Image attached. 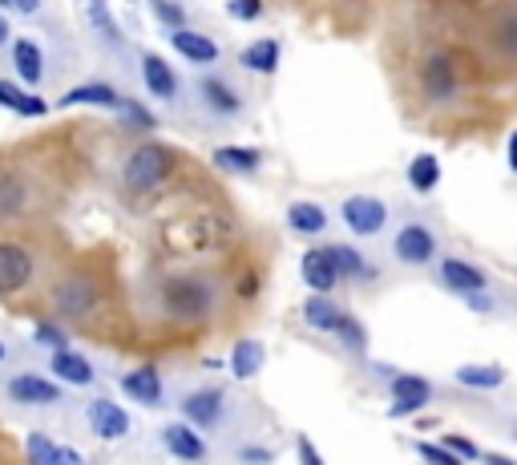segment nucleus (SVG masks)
<instances>
[{"label":"nucleus","instance_id":"1","mask_svg":"<svg viewBox=\"0 0 517 465\" xmlns=\"http://www.w3.org/2000/svg\"><path fill=\"white\" fill-rule=\"evenodd\" d=\"M174 170V150L162 146V142H142L126 166H122V182H126V191L134 195H146V191H158V186L170 178Z\"/></svg>","mask_w":517,"mask_h":465},{"label":"nucleus","instance_id":"2","mask_svg":"<svg viewBox=\"0 0 517 465\" xmlns=\"http://www.w3.org/2000/svg\"><path fill=\"white\" fill-rule=\"evenodd\" d=\"M162 308L170 320H182V324H198L215 312V292L202 284L194 275H178L162 288Z\"/></svg>","mask_w":517,"mask_h":465},{"label":"nucleus","instance_id":"3","mask_svg":"<svg viewBox=\"0 0 517 465\" xmlns=\"http://www.w3.org/2000/svg\"><path fill=\"white\" fill-rule=\"evenodd\" d=\"M97 279L93 275H85V271H73V275H65L61 284L53 288V308L65 316V320H81V316H89L93 308H97Z\"/></svg>","mask_w":517,"mask_h":465},{"label":"nucleus","instance_id":"4","mask_svg":"<svg viewBox=\"0 0 517 465\" xmlns=\"http://www.w3.org/2000/svg\"><path fill=\"white\" fill-rule=\"evenodd\" d=\"M392 255L408 267H425V263L437 259V235L425 223H404L392 239Z\"/></svg>","mask_w":517,"mask_h":465},{"label":"nucleus","instance_id":"5","mask_svg":"<svg viewBox=\"0 0 517 465\" xmlns=\"http://www.w3.org/2000/svg\"><path fill=\"white\" fill-rule=\"evenodd\" d=\"M340 219L348 223L352 235H380L384 223H388V207L372 195H352V199H344Z\"/></svg>","mask_w":517,"mask_h":465},{"label":"nucleus","instance_id":"6","mask_svg":"<svg viewBox=\"0 0 517 465\" xmlns=\"http://www.w3.org/2000/svg\"><path fill=\"white\" fill-rule=\"evenodd\" d=\"M33 279V255L25 243H0V292H17Z\"/></svg>","mask_w":517,"mask_h":465},{"label":"nucleus","instance_id":"7","mask_svg":"<svg viewBox=\"0 0 517 465\" xmlns=\"http://www.w3.org/2000/svg\"><path fill=\"white\" fill-rule=\"evenodd\" d=\"M223 405H227V397H223V389H194V393H186L182 397V417L190 421V425H198V429H215L219 421H223Z\"/></svg>","mask_w":517,"mask_h":465},{"label":"nucleus","instance_id":"8","mask_svg":"<svg viewBox=\"0 0 517 465\" xmlns=\"http://www.w3.org/2000/svg\"><path fill=\"white\" fill-rule=\"evenodd\" d=\"M421 85H425V98L429 102H449L457 93V69H453V57L449 53H433L421 69Z\"/></svg>","mask_w":517,"mask_h":465},{"label":"nucleus","instance_id":"9","mask_svg":"<svg viewBox=\"0 0 517 465\" xmlns=\"http://www.w3.org/2000/svg\"><path fill=\"white\" fill-rule=\"evenodd\" d=\"M303 279H307V288H312L316 296H328L336 284H340V267H336V259H332V251L328 247H312V251H307L303 255Z\"/></svg>","mask_w":517,"mask_h":465},{"label":"nucleus","instance_id":"10","mask_svg":"<svg viewBox=\"0 0 517 465\" xmlns=\"http://www.w3.org/2000/svg\"><path fill=\"white\" fill-rule=\"evenodd\" d=\"M142 85L154 93L158 102H174L178 98V73L170 69V61L166 57H158V53H142Z\"/></svg>","mask_w":517,"mask_h":465},{"label":"nucleus","instance_id":"11","mask_svg":"<svg viewBox=\"0 0 517 465\" xmlns=\"http://www.w3.org/2000/svg\"><path fill=\"white\" fill-rule=\"evenodd\" d=\"M85 413H89V429L101 441H118V437L130 433V413L122 405H114V401H93Z\"/></svg>","mask_w":517,"mask_h":465},{"label":"nucleus","instance_id":"12","mask_svg":"<svg viewBox=\"0 0 517 465\" xmlns=\"http://www.w3.org/2000/svg\"><path fill=\"white\" fill-rule=\"evenodd\" d=\"M9 397L17 405H53L61 397V389L49 377H41V372H17L9 381Z\"/></svg>","mask_w":517,"mask_h":465},{"label":"nucleus","instance_id":"13","mask_svg":"<svg viewBox=\"0 0 517 465\" xmlns=\"http://www.w3.org/2000/svg\"><path fill=\"white\" fill-rule=\"evenodd\" d=\"M25 453H29V465H85V457H81L77 449L57 445V441L45 437V433H29Z\"/></svg>","mask_w":517,"mask_h":465},{"label":"nucleus","instance_id":"14","mask_svg":"<svg viewBox=\"0 0 517 465\" xmlns=\"http://www.w3.org/2000/svg\"><path fill=\"white\" fill-rule=\"evenodd\" d=\"M49 372H53L57 381H65V385H77V389H85V385H93V381H97L93 364H89L81 352H73V348H65V352H53V356H49Z\"/></svg>","mask_w":517,"mask_h":465},{"label":"nucleus","instance_id":"15","mask_svg":"<svg viewBox=\"0 0 517 465\" xmlns=\"http://www.w3.org/2000/svg\"><path fill=\"white\" fill-rule=\"evenodd\" d=\"M170 45H174L186 61H194V65H215V61L223 57V49H219V41H215V37L194 33V29H178V33H170Z\"/></svg>","mask_w":517,"mask_h":465},{"label":"nucleus","instance_id":"16","mask_svg":"<svg viewBox=\"0 0 517 465\" xmlns=\"http://www.w3.org/2000/svg\"><path fill=\"white\" fill-rule=\"evenodd\" d=\"M61 106H106V110H122L126 98H122L110 81H85V85H77V89L65 93Z\"/></svg>","mask_w":517,"mask_h":465},{"label":"nucleus","instance_id":"17","mask_svg":"<svg viewBox=\"0 0 517 465\" xmlns=\"http://www.w3.org/2000/svg\"><path fill=\"white\" fill-rule=\"evenodd\" d=\"M29 207V182L17 170H0V223L21 219Z\"/></svg>","mask_w":517,"mask_h":465},{"label":"nucleus","instance_id":"18","mask_svg":"<svg viewBox=\"0 0 517 465\" xmlns=\"http://www.w3.org/2000/svg\"><path fill=\"white\" fill-rule=\"evenodd\" d=\"M441 284L453 288V292H461V296H473V292H485L489 288V279H485L481 267H473L465 259H445L441 263Z\"/></svg>","mask_w":517,"mask_h":465},{"label":"nucleus","instance_id":"19","mask_svg":"<svg viewBox=\"0 0 517 465\" xmlns=\"http://www.w3.org/2000/svg\"><path fill=\"white\" fill-rule=\"evenodd\" d=\"M162 445H166V453H174L178 461H202L206 457V441L190 429V425H166L162 429Z\"/></svg>","mask_w":517,"mask_h":465},{"label":"nucleus","instance_id":"20","mask_svg":"<svg viewBox=\"0 0 517 465\" xmlns=\"http://www.w3.org/2000/svg\"><path fill=\"white\" fill-rule=\"evenodd\" d=\"M231 377H239V381H255L259 372H263V364H267V348H263V340H239L235 348H231Z\"/></svg>","mask_w":517,"mask_h":465},{"label":"nucleus","instance_id":"21","mask_svg":"<svg viewBox=\"0 0 517 465\" xmlns=\"http://www.w3.org/2000/svg\"><path fill=\"white\" fill-rule=\"evenodd\" d=\"M198 93H202V102L211 106L215 114H239V110H243V98L231 89V81H223V77H215V73H206V77L198 81Z\"/></svg>","mask_w":517,"mask_h":465},{"label":"nucleus","instance_id":"22","mask_svg":"<svg viewBox=\"0 0 517 465\" xmlns=\"http://www.w3.org/2000/svg\"><path fill=\"white\" fill-rule=\"evenodd\" d=\"M122 393L138 405H162V377L154 368H134L122 377Z\"/></svg>","mask_w":517,"mask_h":465},{"label":"nucleus","instance_id":"23","mask_svg":"<svg viewBox=\"0 0 517 465\" xmlns=\"http://www.w3.org/2000/svg\"><path fill=\"white\" fill-rule=\"evenodd\" d=\"M9 57H13V65H17V77H21L25 85H37V81L45 77V53H41V45H37V41H29V37H17Z\"/></svg>","mask_w":517,"mask_h":465},{"label":"nucleus","instance_id":"24","mask_svg":"<svg viewBox=\"0 0 517 465\" xmlns=\"http://www.w3.org/2000/svg\"><path fill=\"white\" fill-rule=\"evenodd\" d=\"M437 182H441V158L437 154H417L408 162V186L417 195H433Z\"/></svg>","mask_w":517,"mask_h":465},{"label":"nucleus","instance_id":"25","mask_svg":"<svg viewBox=\"0 0 517 465\" xmlns=\"http://www.w3.org/2000/svg\"><path fill=\"white\" fill-rule=\"evenodd\" d=\"M453 377L465 389H501L505 385V368L501 364H461Z\"/></svg>","mask_w":517,"mask_h":465},{"label":"nucleus","instance_id":"26","mask_svg":"<svg viewBox=\"0 0 517 465\" xmlns=\"http://www.w3.org/2000/svg\"><path fill=\"white\" fill-rule=\"evenodd\" d=\"M287 227L299 235H320L328 227V211L320 203H291L287 207Z\"/></svg>","mask_w":517,"mask_h":465},{"label":"nucleus","instance_id":"27","mask_svg":"<svg viewBox=\"0 0 517 465\" xmlns=\"http://www.w3.org/2000/svg\"><path fill=\"white\" fill-rule=\"evenodd\" d=\"M489 45H493V53H497V57L517 61V9H509V13H501V17L493 21V29H489Z\"/></svg>","mask_w":517,"mask_h":465},{"label":"nucleus","instance_id":"28","mask_svg":"<svg viewBox=\"0 0 517 465\" xmlns=\"http://www.w3.org/2000/svg\"><path fill=\"white\" fill-rule=\"evenodd\" d=\"M303 320H307V328H316V332H336L340 320H344V312L328 296H312V300L303 304Z\"/></svg>","mask_w":517,"mask_h":465},{"label":"nucleus","instance_id":"29","mask_svg":"<svg viewBox=\"0 0 517 465\" xmlns=\"http://www.w3.org/2000/svg\"><path fill=\"white\" fill-rule=\"evenodd\" d=\"M0 106L13 110V114H21V118H41V114L49 110L41 98H33V93L17 89L13 81H0Z\"/></svg>","mask_w":517,"mask_h":465},{"label":"nucleus","instance_id":"30","mask_svg":"<svg viewBox=\"0 0 517 465\" xmlns=\"http://www.w3.org/2000/svg\"><path fill=\"white\" fill-rule=\"evenodd\" d=\"M89 25H93V33L106 41V45H114V49L126 45V33L118 29V21H114V13H110L106 0H89Z\"/></svg>","mask_w":517,"mask_h":465},{"label":"nucleus","instance_id":"31","mask_svg":"<svg viewBox=\"0 0 517 465\" xmlns=\"http://www.w3.org/2000/svg\"><path fill=\"white\" fill-rule=\"evenodd\" d=\"M251 73H275L279 69V41L275 37H267V41H255V45H247L243 49V57H239Z\"/></svg>","mask_w":517,"mask_h":465},{"label":"nucleus","instance_id":"32","mask_svg":"<svg viewBox=\"0 0 517 465\" xmlns=\"http://www.w3.org/2000/svg\"><path fill=\"white\" fill-rule=\"evenodd\" d=\"M328 251H332V259H336V267H340V275H344V279H368V275H376V267H368V263H364V255H360L356 247H348V243H332Z\"/></svg>","mask_w":517,"mask_h":465},{"label":"nucleus","instance_id":"33","mask_svg":"<svg viewBox=\"0 0 517 465\" xmlns=\"http://www.w3.org/2000/svg\"><path fill=\"white\" fill-rule=\"evenodd\" d=\"M215 162L223 170H235V174H251L259 166V150L255 146H219L215 150Z\"/></svg>","mask_w":517,"mask_h":465},{"label":"nucleus","instance_id":"34","mask_svg":"<svg viewBox=\"0 0 517 465\" xmlns=\"http://www.w3.org/2000/svg\"><path fill=\"white\" fill-rule=\"evenodd\" d=\"M408 397L433 401V385L425 377H417V372H400V377H392V401H408Z\"/></svg>","mask_w":517,"mask_h":465},{"label":"nucleus","instance_id":"35","mask_svg":"<svg viewBox=\"0 0 517 465\" xmlns=\"http://www.w3.org/2000/svg\"><path fill=\"white\" fill-rule=\"evenodd\" d=\"M150 13H154V21L166 25L170 33L186 29V9L178 5V0H150Z\"/></svg>","mask_w":517,"mask_h":465},{"label":"nucleus","instance_id":"36","mask_svg":"<svg viewBox=\"0 0 517 465\" xmlns=\"http://www.w3.org/2000/svg\"><path fill=\"white\" fill-rule=\"evenodd\" d=\"M336 336H340V344H344L348 352H356V356L368 348V332H364V324H360L356 316H348V312H344V320H340Z\"/></svg>","mask_w":517,"mask_h":465},{"label":"nucleus","instance_id":"37","mask_svg":"<svg viewBox=\"0 0 517 465\" xmlns=\"http://www.w3.org/2000/svg\"><path fill=\"white\" fill-rule=\"evenodd\" d=\"M33 340H37L41 348H49V352H65V344H69L57 324H37V328H33Z\"/></svg>","mask_w":517,"mask_h":465},{"label":"nucleus","instance_id":"38","mask_svg":"<svg viewBox=\"0 0 517 465\" xmlns=\"http://www.w3.org/2000/svg\"><path fill=\"white\" fill-rule=\"evenodd\" d=\"M449 453H457L461 461H481V449L473 445V437H465V433H449L445 441H441Z\"/></svg>","mask_w":517,"mask_h":465},{"label":"nucleus","instance_id":"39","mask_svg":"<svg viewBox=\"0 0 517 465\" xmlns=\"http://www.w3.org/2000/svg\"><path fill=\"white\" fill-rule=\"evenodd\" d=\"M417 453H421L429 465H461L457 453H449L445 445H433V441H417Z\"/></svg>","mask_w":517,"mask_h":465},{"label":"nucleus","instance_id":"40","mask_svg":"<svg viewBox=\"0 0 517 465\" xmlns=\"http://www.w3.org/2000/svg\"><path fill=\"white\" fill-rule=\"evenodd\" d=\"M295 453H299V465H328V461L320 457L316 441L307 437V433H299V437H295Z\"/></svg>","mask_w":517,"mask_h":465},{"label":"nucleus","instance_id":"41","mask_svg":"<svg viewBox=\"0 0 517 465\" xmlns=\"http://www.w3.org/2000/svg\"><path fill=\"white\" fill-rule=\"evenodd\" d=\"M227 13L239 17V21H259L263 0H227Z\"/></svg>","mask_w":517,"mask_h":465},{"label":"nucleus","instance_id":"42","mask_svg":"<svg viewBox=\"0 0 517 465\" xmlns=\"http://www.w3.org/2000/svg\"><path fill=\"white\" fill-rule=\"evenodd\" d=\"M429 401L425 397H408V401H392V409H388V417H412V413H421Z\"/></svg>","mask_w":517,"mask_h":465},{"label":"nucleus","instance_id":"43","mask_svg":"<svg viewBox=\"0 0 517 465\" xmlns=\"http://www.w3.org/2000/svg\"><path fill=\"white\" fill-rule=\"evenodd\" d=\"M122 114H126L134 126H146V130H154V114H150V110H142L138 102H126V106H122Z\"/></svg>","mask_w":517,"mask_h":465},{"label":"nucleus","instance_id":"44","mask_svg":"<svg viewBox=\"0 0 517 465\" xmlns=\"http://www.w3.org/2000/svg\"><path fill=\"white\" fill-rule=\"evenodd\" d=\"M239 461H247V465H267V461H271V453H267V449H243V453H239Z\"/></svg>","mask_w":517,"mask_h":465},{"label":"nucleus","instance_id":"45","mask_svg":"<svg viewBox=\"0 0 517 465\" xmlns=\"http://www.w3.org/2000/svg\"><path fill=\"white\" fill-rule=\"evenodd\" d=\"M9 9H17V13H25V17H33V13L41 9V0H9Z\"/></svg>","mask_w":517,"mask_h":465},{"label":"nucleus","instance_id":"46","mask_svg":"<svg viewBox=\"0 0 517 465\" xmlns=\"http://www.w3.org/2000/svg\"><path fill=\"white\" fill-rule=\"evenodd\" d=\"M481 461H485V465H517V461L505 457V453H481Z\"/></svg>","mask_w":517,"mask_h":465},{"label":"nucleus","instance_id":"47","mask_svg":"<svg viewBox=\"0 0 517 465\" xmlns=\"http://www.w3.org/2000/svg\"><path fill=\"white\" fill-rule=\"evenodd\" d=\"M509 170L517 174V130L509 134Z\"/></svg>","mask_w":517,"mask_h":465},{"label":"nucleus","instance_id":"48","mask_svg":"<svg viewBox=\"0 0 517 465\" xmlns=\"http://www.w3.org/2000/svg\"><path fill=\"white\" fill-rule=\"evenodd\" d=\"M9 37V25H5V17H0V41H5Z\"/></svg>","mask_w":517,"mask_h":465},{"label":"nucleus","instance_id":"49","mask_svg":"<svg viewBox=\"0 0 517 465\" xmlns=\"http://www.w3.org/2000/svg\"><path fill=\"white\" fill-rule=\"evenodd\" d=\"M9 356V348H5V340H0V360H5Z\"/></svg>","mask_w":517,"mask_h":465},{"label":"nucleus","instance_id":"50","mask_svg":"<svg viewBox=\"0 0 517 465\" xmlns=\"http://www.w3.org/2000/svg\"><path fill=\"white\" fill-rule=\"evenodd\" d=\"M0 9H9V0H0Z\"/></svg>","mask_w":517,"mask_h":465}]
</instances>
